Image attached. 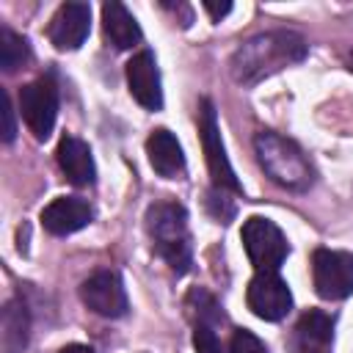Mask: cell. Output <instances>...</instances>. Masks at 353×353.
Instances as JSON below:
<instances>
[{"label": "cell", "mask_w": 353, "mask_h": 353, "mask_svg": "<svg viewBox=\"0 0 353 353\" xmlns=\"http://www.w3.org/2000/svg\"><path fill=\"white\" fill-rule=\"evenodd\" d=\"M306 58V41L292 30H268L245 39L232 55V77L243 85H254L284 66Z\"/></svg>", "instance_id": "6da1fadb"}, {"label": "cell", "mask_w": 353, "mask_h": 353, "mask_svg": "<svg viewBox=\"0 0 353 353\" xmlns=\"http://www.w3.org/2000/svg\"><path fill=\"white\" fill-rule=\"evenodd\" d=\"M254 149H256V160L265 168V174L287 188V190H309L314 182V171L312 163L306 160V154L301 152V146L279 132L262 130L254 138Z\"/></svg>", "instance_id": "7a4b0ae2"}, {"label": "cell", "mask_w": 353, "mask_h": 353, "mask_svg": "<svg viewBox=\"0 0 353 353\" xmlns=\"http://www.w3.org/2000/svg\"><path fill=\"white\" fill-rule=\"evenodd\" d=\"M146 232L152 237L154 251L168 262L174 273H185L193 259L188 212L176 201H154L146 210Z\"/></svg>", "instance_id": "3957f363"}, {"label": "cell", "mask_w": 353, "mask_h": 353, "mask_svg": "<svg viewBox=\"0 0 353 353\" xmlns=\"http://www.w3.org/2000/svg\"><path fill=\"white\" fill-rule=\"evenodd\" d=\"M240 240H243V248H245L251 265L256 268V273H276L290 254L284 232L262 215H251L243 223Z\"/></svg>", "instance_id": "277c9868"}, {"label": "cell", "mask_w": 353, "mask_h": 353, "mask_svg": "<svg viewBox=\"0 0 353 353\" xmlns=\"http://www.w3.org/2000/svg\"><path fill=\"white\" fill-rule=\"evenodd\" d=\"M19 113L36 141H47L58 119V85L52 77H39L19 88Z\"/></svg>", "instance_id": "5b68a950"}, {"label": "cell", "mask_w": 353, "mask_h": 353, "mask_svg": "<svg viewBox=\"0 0 353 353\" xmlns=\"http://www.w3.org/2000/svg\"><path fill=\"white\" fill-rule=\"evenodd\" d=\"M312 279L317 295L325 301H342L353 295V254L317 248L312 254Z\"/></svg>", "instance_id": "8992f818"}, {"label": "cell", "mask_w": 353, "mask_h": 353, "mask_svg": "<svg viewBox=\"0 0 353 353\" xmlns=\"http://www.w3.org/2000/svg\"><path fill=\"white\" fill-rule=\"evenodd\" d=\"M199 132H201V146H204V154H207V168H210V176L215 182L218 190H234L240 193V182H237V174L226 157V149H223V141H221V130H218V119H215V108L210 99L201 102V110H199Z\"/></svg>", "instance_id": "52a82bcc"}, {"label": "cell", "mask_w": 353, "mask_h": 353, "mask_svg": "<svg viewBox=\"0 0 353 353\" xmlns=\"http://www.w3.org/2000/svg\"><path fill=\"white\" fill-rule=\"evenodd\" d=\"M80 298L99 317H124L130 309L127 290H124L119 273H113V270H97L94 276H88L80 284Z\"/></svg>", "instance_id": "ba28073f"}, {"label": "cell", "mask_w": 353, "mask_h": 353, "mask_svg": "<svg viewBox=\"0 0 353 353\" xmlns=\"http://www.w3.org/2000/svg\"><path fill=\"white\" fill-rule=\"evenodd\" d=\"M248 309L259 320H281L292 309V292L279 273H256L245 290Z\"/></svg>", "instance_id": "9c48e42d"}, {"label": "cell", "mask_w": 353, "mask_h": 353, "mask_svg": "<svg viewBox=\"0 0 353 353\" xmlns=\"http://www.w3.org/2000/svg\"><path fill=\"white\" fill-rule=\"evenodd\" d=\"M88 30H91V8H88V3H63L52 14L47 36L55 44V50L69 52V50H77L88 39Z\"/></svg>", "instance_id": "30bf717a"}, {"label": "cell", "mask_w": 353, "mask_h": 353, "mask_svg": "<svg viewBox=\"0 0 353 353\" xmlns=\"http://www.w3.org/2000/svg\"><path fill=\"white\" fill-rule=\"evenodd\" d=\"M127 85L130 94L146 108V110H160L163 108V85H160V69L157 61L149 50H141L132 55L127 63Z\"/></svg>", "instance_id": "8fae6325"}, {"label": "cell", "mask_w": 353, "mask_h": 353, "mask_svg": "<svg viewBox=\"0 0 353 353\" xmlns=\"http://www.w3.org/2000/svg\"><path fill=\"white\" fill-rule=\"evenodd\" d=\"M94 218V210L85 199H77V196H58L52 199L44 210H41V223L50 234H72V232H80L83 226H88Z\"/></svg>", "instance_id": "7c38bea8"}, {"label": "cell", "mask_w": 353, "mask_h": 353, "mask_svg": "<svg viewBox=\"0 0 353 353\" xmlns=\"http://www.w3.org/2000/svg\"><path fill=\"white\" fill-rule=\"evenodd\" d=\"M55 157H58V165L63 171V176L77 185V188H85V185H94L97 179V165H94V157H91V149L85 141H80L77 135H63L58 141V149H55Z\"/></svg>", "instance_id": "4fadbf2b"}, {"label": "cell", "mask_w": 353, "mask_h": 353, "mask_svg": "<svg viewBox=\"0 0 353 353\" xmlns=\"http://www.w3.org/2000/svg\"><path fill=\"white\" fill-rule=\"evenodd\" d=\"M146 154H149V163L152 168L165 176V179H174L176 174L185 171V154H182V146L176 141L174 132L168 130H154L149 138H146Z\"/></svg>", "instance_id": "5bb4252c"}, {"label": "cell", "mask_w": 353, "mask_h": 353, "mask_svg": "<svg viewBox=\"0 0 353 353\" xmlns=\"http://www.w3.org/2000/svg\"><path fill=\"white\" fill-rule=\"evenodd\" d=\"M102 30H105V39L116 50H130L141 41V28H138L135 17L127 11V6H121L116 0L102 6Z\"/></svg>", "instance_id": "9a60e30c"}, {"label": "cell", "mask_w": 353, "mask_h": 353, "mask_svg": "<svg viewBox=\"0 0 353 353\" xmlns=\"http://www.w3.org/2000/svg\"><path fill=\"white\" fill-rule=\"evenodd\" d=\"M298 336L306 342V347H328L331 345V336H334V323L325 312L320 309H309L301 320H298Z\"/></svg>", "instance_id": "2e32d148"}, {"label": "cell", "mask_w": 353, "mask_h": 353, "mask_svg": "<svg viewBox=\"0 0 353 353\" xmlns=\"http://www.w3.org/2000/svg\"><path fill=\"white\" fill-rule=\"evenodd\" d=\"M28 58H30L28 41L14 30L0 28V66H3V72H14V69L25 66Z\"/></svg>", "instance_id": "e0dca14e"}, {"label": "cell", "mask_w": 353, "mask_h": 353, "mask_svg": "<svg viewBox=\"0 0 353 353\" xmlns=\"http://www.w3.org/2000/svg\"><path fill=\"white\" fill-rule=\"evenodd\" d=\"M229 353H268V345H265L256 334H251V331H245V328H237V331L232 334Z\"/></svg>", "instance_id": "ac0fdd59"}, {"label": "cell", "mask_w": 353, "mask_h": 353, "mask_svg": "<svg viewBox=\"0 0 353 353\" xmlns=\"http://www.w3.org/2000/svg\"><path fill=\"white\" fill-rule=\"evenodd\" d=\"M193 347H196V353H226L223 345H221V339L215 336L212 325H196V331H193Z\"/></svg>", "instance_id": "d6986e66"}, {"label": "cell", "mask_w": 353, "mask_h": 353, "mask_svg": "<svg viewBox=\"0 0 353 353\" xmlns=\"http://www.w3.org/2000/svg\"><path fill=\"white\" fill-rule=\"evenodd\" d=\"M17 135V124H14V108H11V99L8 94H3V141L11 143Z\"/></svg>", "instance_id": "ffe728a7"}, {"label": "cell", "mask_w": 353, "mask_h": 353, "mask_svg": "<svg viewBox=\"0 0 353 353\" xmlns=\"http://www.w3.org/2000/svg\"><path fill=\"white\" fill-rule=\"evenodd\" d=\"M204 11L218 22L221 17H226L232 11V3H212V0H204Z\"/></svg>", "instance_id": "44dd1931"}, {"label": "cell", "mask_w": 353, "mask_h": 353, "mask_svg": "<svg viewBox=\"0 0 353 353\" xmlns=\"http://www.w3.org/2000/svg\"><path fill=\"white\" fill-rule=\"evenodd\" d=\"M61 353H94L88 345H66Z\"/></svg>", "instance_id": "7402d4cb"}, {"label": "cell", "mask_w": 353, "mask_h": 353, "mask_svg": "<svg viewBox=\"0 0 353 353\" xmlns=\"http://www.w3.org/2000/svg\"><path fill=\"white\" fill-rule=\"evenodd\" d=\"M350 63H353V61H350Z\"/></svg>", "instance_id": "603a6c76"}]
</instances>
